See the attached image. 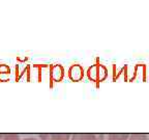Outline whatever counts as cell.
<instances>
[{"label":"cell","instance_id":"cell-1","mask_svg":"<svg viewBox=\"0 0 149 140\" xmlns=\"http://www.w3.org/2000/svg\"><path fill=\"white\" fill-rule=\"evenodd\" d=\"M40 140H70V134H40Z\"/></svg>","mask_w":149,"mask_h":140},{"label":"cell","instance_id":"cell-2","mask_svg":"<svg viewBox=\"0 0 149 140\" xmlns=\"http://www.w3.org/2000/svg\"><path fill=\"white\" fill-rule=\"evenodd\" d=\"M68 75H70V77L72 80H74V81H78V80H80L82 77H83V69L78 64L72 65V68L70 69Z\"/></svg>","mask_w":149,"mask_h":140},{"label":"cell","instance_id":"cell-3","mask_svg":"<svg viewBox=\"0 0 149 140\" xmlns=\"http://www.w3.org/2000/svg\"><path fill=\"white\" fill-rule=\"evenodd\" d=\"M128 137H130L128 134L113 133V134H109L108 140H128Z\"/></svg>","mask_w":149,"mask_h":140},{"label":"cell","instance_id":"cell-4","mask_svg":"<svg viewBox=\"0 0 149 140\" xmlns=\"http://www.w3.org/2000/svg\"><path fill=\"white\" fill-rule=\"evenodd\" d=\"M128 140H148V138L144 134H132L128 137Z\"/></svg>","mask_w":149,"mask_h":140},{"label":"cell","instance_id":"cell-5","mask_svg":"<svg viewBox=\"0 0 149 140\" xmlns=\"http://www.w3.org/2000/svg\"><path fill=\"white\" fill-rule=\"evenodd\" d=\"M70 140H88V134H74Z\"/></svg>","mask_w":149,"mask_h":140},{"label":"cell","instance_id":"cell-6","mask_svg":"<svg viewBox=\"0 0 149 140\" xmlns=\"http://www.w3.org/2000/svg\"><path fill=\"white\" fill-rule=\"evenodd\" d=\"M88 140H105L104 134H88Z\"/></svg>","mask_w":149,"mask_h":140},{"label":"cell","instance_id":"cell-7","mask_svg":"<svg viewBox=\"0 0 149 140\" xmlns=\"http://www.w3.org/2000/svg\"><path fill=\"white\" fill-rule=\"evenodd\" d=\"M2 140H21L20 136L17 134H4Z\"/></svg>","mask_w":149,"mask_h":140},{"label":"cell","instance_id":"cell-8","mask_svg":"<svg viewBox=\"0 0 149 140\" xmlns=\"http://www.w3.org/2000/svg\"><path fill=\"white\" fill-rule=\"evenodd\" d=\"M23 140H37L36 138H33V137H28V138H25Z\"/></svg>","mask_w":149,"mask_h":140},{"label":"cell","instance_id":"cell-9","mask_svg":"<svg viewBox=\"0 0 149 140\" xmlns=\"http://www.w3.org/2000/svg\"><path fill=\"white\" fill-rule=\"evenodd\" d=\"M3 136H4V135H3V134H0V140H2Z\"/></svg>","mask_w":149,"mask_h":140}]
</instances>
